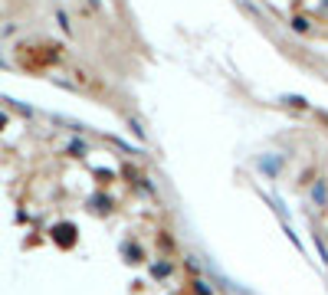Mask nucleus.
<instances>
[{"mask_svg": "<svg viewBox=\"0 0 328 295\" xmlns=\"http://www.w3.org/2000/svg\"><path fill=\"white\" fill-rule=\"evenodd\" d=\"M59 59V49L56 46H23L20 49V62L26 69H43V66H53Z\"/></svg>", "mask_w": 328, "mask_h": 295, "instance_id": "obj_1", "label": "nucleus"}, {"mask_svg": "<svg viewBox=\"0 0 328 295\" xmlns=\"http://www.w3.org/2000/svg\"><path fill=\"white\" fill-rule=\"evenodd\" d=\"M4 125H7V118H4V115H0V128H4Z\"/></svg>", "mask_w": 328, "mask_h": 295, "instance_id": "obj_3", "label": "nucleus"}, {"mask_svg": "<svg viewBox=\"0 0 328 295\" xmlns=\"http://www.w3.org/2000/svg\"><path fill=\"white\" fill-rule=\"evenodd\" d=\"M56 243L59 246H72L76 243V236H72V227H69V223H62V227H56Z\"/></svg>", "mask_w": 328, "mask_h": 295, "instance_id": "obj_2", "label": "nucleus"}]
</instances>
